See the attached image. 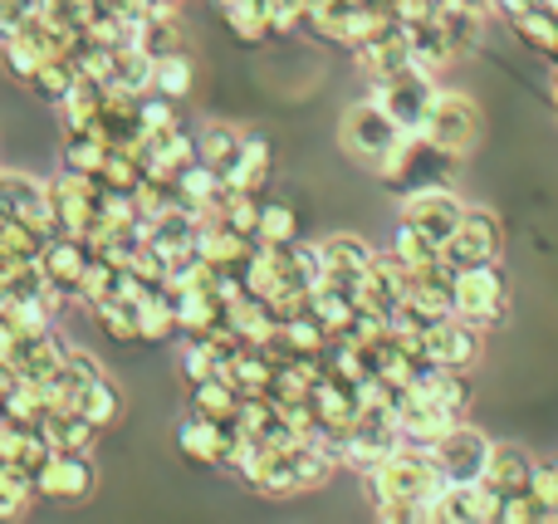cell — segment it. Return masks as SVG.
I'll use <instances>...</instances> for the list:
<instances>
[{"label": "cell", "instance_id": "cell-33", "mask_svg": "<svg viewBox=\"0 0 558 524\" xmlns=\"http://www.w3.org/2000/svg\"><path fill=\"white\" fill-rule=\"evenodd\" d=\"M192 412H202V417H211V422H235V412H241V388H235L226 373H216V378H206V382H192Z\"/></svg>", "mask_w": 558, "mask_h": 524}, {"label": "cell", "instance_id": "cell-21", "mask_svg": "<svg viewBox=\"0 0 558 524\" xmlns=\"http://www.w3.org/2000/svg\"><path fill=\"white\" fill-rule=\"evenodd\" d=\"M353 59H357V69L367 74V84H377V78H387V74H397V69H407V64H412V45H407V20H402L397 29H387V35L353 45Z\"/></svg>", "mask_w": 558, "mask_h": 524}, {"label": "cell", "instance_id": "cell-18", "mask_svg": "<svg viewBox=\"0 0 558 524\" xmlns=\"http://www.w3.org/2000/svg\"><path fill=\"white\" fill-rule=\"evenodd\" d=\"M69 343L59 339L54 329H39V333H20L15 353H10V368H15L20 382H45L59 373V363H64Z\"/></svg>", "mask_w": 558, "mask_h": 524}, {"label": "cell", "instance_id": "cell-42", "mask_svg": "<svg viewBox=\"0 0 558 524\" xmlns=\"http://www.w3.org/2000/svg\"><path fill=\"white\" fill-rule=\"evenodd\" d=\"M279 333H284V343H289L294 353H314V358H324V349L333 343V333H328L308 309H299L294 319L279 324Z\"/></svg>", "mask_w": 558, "mask_h": 524}, {"label": "cell", "instance_id": "cell-24", "mask_svg": "<svg viewBox=\"0 0 558 524\" xmlns=\"http://www.w3.org/2000/svg\"><path fill=\"white\" fill-rule=\"evenodd\" d=\"M270 167H275L270 137L245 133L241 157H235V167L226 172V192H265V182H270Z\"/></svg>", "mask_w": 558, "mask_h": 524}, {"label": "cell", "instance_id": "cell-29", "mask_svg": "<svg viewBox=\"0 0 558 524\" xmlns=\"http://www.w3.org/2000/svg\"><path fill=\"white\" fill-rule=\"evenodd\" d=\"M39 431L49 437V447L54 451H88L98 441V427L84 417L78 407H59V412H45V422H39Z\"/></svg>", "mask_w": 558, "mask_h": 524}, {"label": "cell", "instance_id": "cell-9", "mask_svg": "<svg viewBox=\"0 0 558 524\" xmlns=\"http://www.w3.org/2000/svg\"><path fill=\"white\" fill-rule=\"evenodd\" d=\"M35 490L45 505H84L98 490V471L88 461V451H54V456L39 466Z\"/></svg>", "mask_w": 558, "mask_h": 524}, {"label": "cell", "instance_id": "cell-27", "mask_svg": "<svg viewBox=\"0 0 558 524\" xmlns=\"http://www.w3.org/2000/svg\"><path fill=\"white\" fill-rule=\"evenodd\" d=\"M308 314H314L328 333H348V324H353V314H357V290H348V284H338V280H324L308 294Z\"/></svg>", "mask_w": 558, "mask_h": 524}, {"label": "cell", "instance_id": "cell-12", "mask_svg": "<svg viewBox=\"0 0 558 524\" xmlns=\"http://www.w3.org/2000/svg\"><path fill=\"white\" fill-rule=\"evenodd\" d=\"M461 216H465V202L451 192V186H432V192L402 196V221H412L432 245L451 241L456 226H461Z\"/></svg>", "mask_w": 558, "mask_h": 524}, {"label": "cell", "instance_id": "cell-13", "mask_svg": "<svg viewBox=\"0 0 558 524\" xmlns=\"http://www.w3.org/2000/svg\"><path fill=\"white\" fill-rule=\"evenodd\" d=\"M422 353H426V363H436V368H461L465 373L475 358H481V329L465 324L461 314L436 319V324H426V333H422Z\"/></svg>", "mask_w": 558, "mask_h": 524}, {"label": "cell", "instance_id": "cell-34", "mask_svg": "<svg viewBox=\"0 0 558 524\" xmlns=\"http://www.w3.org/2000/svg\"><path fill=\"white\" fill-rule=\"evenodd\" d=\"M74 407L84 412V417L94 422L98 431H104V427H118V422H123V388H118V382L104 373V378H94L84 392H78Z\"/></svg>", "mask_w": 558, "mask_h": 524}, {"label": "cell", "instance_id": "cell-6", "mask_svg": "<svg viewBox=\"0 0 558 524\" xmlns=\"http://www.w3.org/2000/svg\"><path fill=\"white\" fill-rule=\"evenodd\" d=\"M490 451H495V441L485 437L481 427L456 422V427L432 447L436 476H441L446 486H475V480H485V471H490Z\"/></svg>", "mask_w": 558, "mask_h": 524}, {"label": "cell", "instance_id": "cell-20", "mask_svg": "<svg viewBox=\"0 0 558 524\" xmlns=\"http://www.w3.org/2000/svg\"><path fill=\"white\" fill-rule=\"evenodd\" d=\"M49 456H54V447H49V437L39 427H0V471L35 480Z\"/></svg>", "mask_w": 558, "mask_h": 524}, {"label": "cell", "instance_id": "cell-11", "mask_svg": "<svg viewBox=\"0 0 558 524\" xmlns=\"http://www.w3.org/2000/svg\"><path fill=\"white\" fill-rule=\"evenodd\" d=\"M235 422H211L202 417V412H186L182 422H177V451H182L192 466H226V456H231L235 447Z\"/></svg>", "mask_w": 558, "mask_h": 524}, {"label": "cell", "instance_id": "cell-51", "mask_svg": "<svg viewBox=\"0 0 558 524\" xmlns=\"http://www.w3.org/2000/svg\"><path fill=\"white\" fill-rule=\"evenodd\" d=\"M15 343H20L15 319H10V314H0V363H10V353H15Z\"/></svg>", "mask_w": 558, "mask_h": 524}, {"label": "cell", "instance_id": "cell-35", "mask_svg": "<svg viewBox=\"0 0 558 524\" xmlns=\"http://www.w3.org/2000/svg\"><path fill=\"white\" fill-rule=\"evenodd\" d=\"M211 5L221 10V20L231 25V35H241L245 45H260L265 35H275L265 0H211Z\"/></svg>", "mask_w": 558, "mask_h": 524}, {"label": "cell", "instance_id": "cell-1", "mask_svg": "<svg viewBox=\"0 0 558 524\" xmlns=\"http://www.w3.org/2000/svg\"><path fill=\"white\" fill-rule=\"evenodd\" d=\"M441 486L446 480L436 476L432 451L412 447V441H402V447L367 476V490H373V500H377V515H383L387 524H416L422 500Z\"/></svg>", "mask_w": 558, "mask_h": 524}, {"label": "cell", "instance_id": "cell-26", "mask_svg": "<svg viewBox=\"0 0 558 524\" xmlns=\"http://www.w3.org/2000/svg\"><path fill=\"white\" fill-rule=\"evenodd\" d=\"M94 324L104 339L113 343H143V309H137V300H128V294H113V300L94 304Z\"/></svg>", "mask_w": 558, "mask_h": 524}, {"label": "cell", "instance_id": "cell-4", "mask_svg": "<svg viewBox=\"0 0 558 524\" xmlns=\"http://www.w3.org/2000/svg\"><path fill=\"white\" fill-rule=\"evenodd\" d=\"M49 235H84L94 241L104 231V186L94 176H74V172H59L49 182Z\"/></svg>", "mask_w": 558, "mask_h": 524}, {"label": "cell", "instance_id": "cell-53", "mask_svg": "<svg viewBox=\"0 0 558 524\" xmlns=\"http://www.w3.org/2000/svg\"><path fill=\"white\" fill-rule=\"evenodd\" d=\"M446 5H456V10H471V15H490V5H495V0H446Z\"/></svg>", "mask_w": 558, "mask_h": 524}, {"label": "cell", "instance_id": "cell-19", "mask_svg": "<svg viewBox=\"0 0 558 524\" xmlns=\"http://www.w3.org/2000/svg\"><path fill=\"white\" fill-rule=\"evenodd\" d=\"M318 251H324V265H328V280L348 284V290H357V280L367 275V265L377 260V251L363 241V235L353 231H333L318 241Z\"/></svg>", "mask_w": 558, "mask_h": 524}, {"label": "cell", "instance_id": "cell-45", "mask_svg": "<svg viewBox=\"0 0 558 524\" xmlns=\"http://www.w3.org/2000/svg\"><path fill=\"white\" fill-rule=\"evenodd\" d=\"M530 500H534V524H558V456L534 466Z\"/></svg>", "mask_w": 558, "mask_h": 524}, {"label": "cell", "instance_id": "cell-5", "mask_svg": "<svg viewBox=\"0 0 558 524\" xmlns=\"http://www.w3.org/2000/svg\"><path fill=\"white\" fill-rule=\"evenodd\" d=\"M402 137H407V133L392 123V113H387V108L377 103L373 94H367L363 103L348 108L343 123H338V143H343V153L353 157V162L373 167V172L387 162V153H392Z\"/></svg>", "mask_w": 558, "mask_h": 524}, {"label": "cell", "instance_id": "cell-43", "mask_svg": "<svg viewBox=\"0 0 558 524\" xmlns=\"http://www.w3.org/2000/svg\"><path fill=\"white\" fill-rule=\"evenodd\" d=\"M0 59H5V69L20 78V84H29V78H35V69L49 59V49L39 45V39L29 35V29H20V35L10 39V45H0Z\"/></svg>", "mask_w": 558, "mask_h": 524}, {"label": "cell", "instance_id": "cell-48", "mask_svg": "<svg viewBox=\"0 0 558 524\" xmlns=\"http://www.w3.org/2000/svg\"><path fill=\"white\" fill-rule=\"evenodd\" d=\"M299 211L289 202H265L260 206V245H289L299 241Z\"/></svg>", "mask_w": 558, "mask_h": 524}, {"label": "cell", "instance_id": "cell-41", "mask_svg": "<svg viewBox=\"0 0 558 524\" xmlns=\"http://www.w3.org/2000/svg\"><path fill=\"white\" fill-rule=\"evenodd\" d=\"M192 84H196V64H192L186 49H177V54H167V59H157L153 64V88L157 94H167V98L182 103V98L192 94Z\"/></svg>", "mask_w": 558, "mask_h": 524}, {"label": "cell", "instance_id": "cell-7", "mask_svg": "<svg viewBox=\"0 0 558 524\" xmlns=\"http://www.w3.org/2000/svg\"><path fill=\"white\" fill-rule=\"evenodd\" d=\"M422 133L432 137L436 147H446V153L465 157V153L475 147V137H481V108H475L471 94H456V88H436L432 113H426Z\"/></svg>", "mask_w": 558, "mask_h": 524}, {"label": "cell", "instance_id": "cell-2", "mask_svg": "<svg viewBox=\"0 0 558 524\" xmlns=\"http://www.w3.org/2000/svg\"><path fill=\"white\" fill-rule=\"evenodd\" d=\"M456 162H461V157L436 147L426 133H407L402 143L387 153V162L377 167V176H383L397 196H416V192H432V186H451Z\"/></svg>", "mask_w": 558, "mask_h": 524}, {"label": "cell", "instance_id": "cell-36", "mask_svg": "<svg viewBox=\"0 0 558 524\" xmlns=\"http://www.w3.org/2000/svg\"><path fill=\"white\" fill-rule=\"evenodd\" d=\"M241 143H245V133H235L231 123H206L202 133H196V153H202V162L216 167L221 176L235 167V157H241Z\"/></svg>", "mask_w": 558, "mask_h": 524}, {"label": "cell", "instance_id": "cell-50", "mask_svg": "<svg viewBox=\"0 0 558 524\" xmlns=\"http://www.w3.org/2000/svg\"><path fill=\"white\" fill-rule=\"evenodd\" d=\"M29 15H35V10H29L25 0H0V45H10V39L29 25Z\"/></svg>", "mask_w": 558, "mask_h": 524}, {"label": "cell", "instance_id": "cell-46", "mask_svg": "<svg viewBox=\"0 0 558 524\" xmlns=\"http://www.w3.org/2000/svg\"><path fill=\"white\" fill-rule=\"evenodd\" d=\"M392 255L407 265V270H422V265L441 260V245H432L412 221H402V226H397V235H392Z\"/></svg>", "mask_w": 558, "mask_h": 524}, {"label": "cell", "instance_id": "cell-30", "mask_svg": "<svg viewBox=\"0 0 558 524\" xmlns=\"http://www.w3.org/2000/svg\"><path fill=\"white\" fill-rule=\"evenodd\" d=\"M534 466H539V461H534L524 447H514V441H495V451H490V471H485V476H490L495 486L505 490V496H514V490H530Z\"/></svg>", "mask_w": 558, "mask_h": 524}, {"label": "cell", "instance_id": "cell-10", "mask_svg": "<svg viewBox=\"0 0 558 524\" xmlns=\"http://www.w3.org/2000/svg\"><path fill=\"white\" fill-rule=\"evenodd\" d=\"M500 245H505L500 216L485 211V206H465L456 235L441 245V260L451 270H465V265H481V260H500Z\"/></svg>", "mask_w": 558, "mask_h": 524}, {"label": "cell", "instance_id": "cell-23", "mask_svg": "<svg viewBox=\"0 0 558 524\" xmlns=\"http://www.w3.org/2000/svg\"><path fill=\"white\" fill-rule=\"evenodd\" d=\"M108 94H113V88H108L104 78L78 74V84L54 103L59 127H64V133H88V127L98 123V108H104V98H108Z\"/></svg>", "mask_w": 558, "mask_h": 524}, {"label": "cell", "instance_id": "cell-37", "mask_svg": "<svg viewBox=\"0 0 558 524\" xmlns=\"http://www.w3.org/2000/svg\"><path fill=\"white\" fill-rule=\"evenodd\" d=\"M59 162H64V172H74V176H98L108 162V143L94 133V127H88V133H64Z\"/></svg>", "mask_w": 558, "mask_h": 524}, {"label": "cell", "instance_id": "cell-8", "mask_svg": "<svg viewBox=\"0 0 558 524\" xmlns=\"http://www.w3.org/2000/svg\"><path fill=\"white\" fill-rule=\"evenodd\" d=\"M373 98L392 113V123L402 127V133H422L426 113H432V98H436V78L407 64V69H397V74L377 78Z\"/></svg>", "mask_w": 558, "mask_h": 524}, {"label": "cell", "instance_id": "cell-15", "mask_svg": "<svg viewBox=\"0 0 558 524\" xmlns=\"http://www.w3.org/2000/svg\"><path fill=\"white\" fill-rule=\"evenodd\" d=\"M456 422H465V417H456L451 407L422 398V392H402V398H397V427H402V441H412V447L432 451Z\"/></svg>", "mask_w": 558, "mask_h": 524}, {"label": "cell", "instance_id": "cell-3", "mask_svg": "<svg viewBox=\"0 0 558 524\" xmlns=\"http://www.w3.org/2000/svg\"><path fill=\"white\" fill-rule=\"evenodd\" d=\"M456 314L475 329H500L505 324V309H510V280H505L500 260H481V265H465L456 270Z\"/></svg>", "mask_w": 558, "mask_h": 524}, {"label": "cell", "instance_id": "cell-52", "mask_svg": "<svg viewBox=\"0 0 558 524\" xmlns=\"http://www.w3.org/2000/svg\"><path fill=\"white\" fill-rule=\"evenodd\" d=\"M530 5H534V0H495L490 10H495V15H505V20H520Z\"/></svg>", "mask_w": 558, "mask_h": 524}, {"label": "cell", "instance_id": "cell-25", "mask_svg": "<svg viewBox=\"0 0 558 524\" xmlns=\"http://www.w3.org/2000/svg\"><path fill=\"white\" fill-rule=\"evenodd\" d=\"M221 373L235 382V388H241V398H265V392H270L275 358H270V349H265V343H241V353H235Z\"/></svg>", "mask_w": 558, "mask_h": 524}, {"label": "cell", "instance_id": "cell-14", "mask_svg": "<svg viewBox=\"0 0 558 524\" xmlns=\"http://www.w3.org/2000/svg\"><path fill=\"white\" fill-rule=\"evenodd\" d=\"M407 290H412V270L387 251V255H377V260L367 265V275L357 280V309H373V314H387V319H392V314L407 304Z\"/></svg>", "mask_w": 558, "mask_h": 524}, {"label": "cell", "instance_id": "cell-55", "mask_svg": "<svg viewBox=\"0 0 558 524\" xmlns=\"http://www.w3.org/2000/svg\"><path fill=\"white\" fill-rule=\"evenodd\" d=\"M25 5H29V10H45V0H25Z\"/></svg>", "mask_w": 558, "mask_h": 524}, {"label": "cell", "instance_id": "cell-16", "mask_svg": "<svg viewBox=\"0 0 558 524\" xmlns=\"http://www.w3.org/2000/svg\"><path fill=\"white\" fill-rule=\"evenodd\" d=\"M88 260H94V245H88L84 235H49V241H45L39 265H45L49 284L59 290V300H64V304L78 294V280H84Z\"/></svg>", "mask_w": 558, "mask_h": 524}, {"label": "cell", "instance_id": "cell-47", "mask_svg": "<svg viewBox=\"0 0 558 524\" xmlns=\"http://www.w3.org/2000/svg\"><path fill=\"white\" fill-rule=\"evenodd\" d=\"M177 368H182L186 388H192V382L216 378V373H221V358H216L211 339H182V353H177Z\"/></svg>", "mask_w": 558, "mask_h": 524}, {"label": "cell", "instance_id": "cell-22", "mask_svg": "<svg viewBox=\"0 0 558 524\" xmlns=\"http://www.w3.org/2000/svg\"><path fill=\"white\" fill-rule=\"evenodd\" d=\"M94 133L104 137L108 147H137L143 143V118H137V98L133 94H108L104 98V108H98V123H94Z\"/></svg>", "mask_w": 558, "mask_h": 524}, {"label": "cell", "instance_id": "cell-54", "mask_svg": "<svg viewBox=\"0 0 558 524\" xmlns=\"http://www.w3.org/2000/svg\"><path fill=\"white\" fill-rule=\"evenodd\" d=\"M10 304H15V300H10V275L0 270V314H10Z\"/></svg>", "mask_w": 558, "mask_h": 524}, {"label": "cell", "instance_id": "cell-40", "mask_svg": "<svg viewBox=\"0 0 558 524\" xmlns=\"http://www.w3.org/2000/svg\"><path fill=\"white\" fill-rule=\"evenodd\" d=\"M74 84H78V69H74V59H69V54L45 59V64L35 69V78H29V88H35V98H39V103H49V108H54L59 98H64Z\"/></svg>", "mask_w": 558, "mask_h": 524}, {"label": "cell", "instance_id": "cell-32", "mask_svg": "<svg viewBox=\"0 0 558 524\" xmlns=\"http://www.w3.org/2000/svg\"><path fill=\"white\" fill-rule=\"evenodd\" d=\"M153 64L157 59L147 54L143 45H118L113 49V74H108V88H118V94H147L153 88Z\"/></svg>", "mask_w": 558, "mask_h": 524}, {"label": "cell", "instance_id": "cell-49", "mask_svg": "<svg viewBox=\"0 0 558 524\" xmlns=\"http://www.w3.org/2000/svg\"><path fill=\"white\" fill-rule=\"evenodd\" d=\"M137 118H143V127H147V133H162V127L182 123V118H177V98L157 94V88H147V94H137Z\"/></svg>", "mask_w": 558, "mask_h": 524}, {"label": "cell", "instance_id": "cell-44", "mask_svg": "<svg viewBox=\"0 0 558 524\" xmlns=\"http://www.w3.org/2000/svg\"><path fill=\"white\" fill-rule=\"evenodd\" d=\"M39 490L29 476H15V471H0V524L10 520H25L29 510H35Z\"/></svg>", "mask_w": 558, "mask_h": 524}, {"label": "cell", "instance_id": "cell-17", "mask_svg": "<svg viewBox=\"0 0 558 524\" xmlns=\"http://www.w3.org/2000/svg\"><path fill=\"white\" fill-rule=\"evenodd\" d=\"M29 221L39 231H49V182H35L29 172H5L0 167V221Z\"/></svg>", "mask_w": 558, "mask_h": 524}, {"label": "cell", "instance_id": "cell-38", "mask_svg": "<svg viewBox=\"0 0 558 524\" xmlns=\"http://www.w3.org/2000/svg\"><path fill=\"white\" fill-rule=\"evenodd\" d=\"M510 25H514V35H520L530 49H539L544 59L558 54V10L554 5L539 0V5H530L520 20H510Z\"/></svg>", "mask_w": 558, "mask_h": 524}, {"label": "cell", "instance_id": "cell-28", "mask_svg": "<svg viewBox=\"0 0 558 524\" xmlns=\"http://www.w3.org/2000/svg\"><path fill=\"white\" fill-rule=\"evenodd\" d=\"M45 241L49 231H39V226L29 221H0V270H20V265H35L39 255H45Z\"/></svg>", "mask_w": 558, "mask_h": 524}, {"label": "cell", "instance_id": "cell-31", "mask_svg": "<svg viewBox=\"0 0 558 524\" xmlns=\"http://www.w3.org/2000/svg\"><path fill=\"white\" fill-rule=\"evenodd\" d=\"M137 309H143V343H172V339H182V319H177V290H172V280H167L157 294H147Z\"/></svg>", "mask_w": 558, "mask_h": 524}, {"label": "cell", "instance_id": "cell-39", "mask_svg": "<svg viewBox=\"0 0 558 524\" xmlns=\"http://www.w3.org/2000/svg\"><path fill=\"white\" fill-rule=\"evenodd\" d=\"M137 45H143L153 59H167V54H177V49H186L182 25H177V10H153V15L143 20V29H137Z\"/></svg>", "mask_w": 558, "mask_h": 524}]
</instances>
